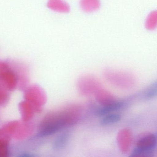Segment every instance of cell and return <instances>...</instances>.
Masks as SVG:
<instances>
[{"mask_svg": "<svg viewBox=\"0 0 157 157\" xmlns=\"http://www.w3.org/2000/svg\"><path fill=\"white\" fill-rule=\"evenodd\" d=\"M10 99V92L0 85V107L6 105Z\"/></svg>", "mask_w": 157, "mask_h": 157, "instance_id": "7c38bea8", "label": "cell"}, {"mask_svg": "<svg viewBox=\"0 0 157 157\" xmlns=\"http://www.w3.org/2000/svg\"><path fill=\"white\" fill-rule=\"evenodd\" d=\"M157 137L154 134H149L140 138L137 142L136 147L148 150H155Z\"/></svg>", "mask_w": 157, "mask_h": 157, "instance_id": "277c9868", "label": "cell"}, {"mask_svg": "<svg viewBox=\"0 0 157 157\" xmlns=\"http://www.w3.org/2000/svg\"><path fill=\"white\" fill-rule=\"evenodd\" d=\"M80 6L84 12L90 13L100 9L101 1L100 0H80Z\"/></svg>", "mask_w": 157, "mask_h": 157, "instance_id": "8992f818", "label": "cell"}, {"mask_svg": "<svg viewBox=\"0 0 157 157\" xmlns=\"http://www.w3.org/2000/svg\"><path fill=\"white\" fill-rule=\"evenodd\" d=\"M124 106V102L122 101H117L101 107L97 110L96 113L99 116H102L112 112L118 111Z\"/></svg>", "mask_w": 157, "mask_h": 157, "instance_id": "ba28073f", "label": "cell"}, {"mask_svg": "<svg viewBox=\"0 0 157 157\" xmlns=\"http://www.w3.org/2000/svg\"><path fill=\"white\" fill-rule=\"evenodd\" d=\"M47 6L52 10L60 13H67L70 10L69 5L64 0H48Z\"/></svg>", "mask_w": 157, "mask_h": 157, "instance_id": "5b68a950", "label": "cell"}, {"mask_svg": "<svg viewBox=\"0 0 157 157\" xmlns=\"http://www.w3.org/2000/svg\"><path fill=\"white\" fill-rule=\"evenodd\" d=\"M24 98L40 113L46 101V96L41 87L37 85L27 86L23 91Z\"/></svg>", "mask_w": 157, "mask_h": 157, "instance_id": "7a4b0ae2", "label": "cell"}, {"mask_svg": "<svg viewBox=\"0 0 157 157\" xmlns=\"http://www.w3.org/2000/svg\"><path fill=\"white\" fill-rule=\"evenodd\" d=\"M70 137V134L68 132H63L59 135L53 142V149L56 151L63 149L67 145Z\"/></svg>", "mask_w": 157, "mask_h": 157, "instance_id": "52a82bcc", "label": "cell"}, {"mask_svg": "<svg viewBox=\"0 0 157 157\" xmlns=\"http://www.w3.org/2000/svg\"><path fill=\"white\" fill-rule=\"evenodd\" d=\"M11 138L5 134L0 127V157L10 156L11 153Z\"/></svg>", "mask_w": 157, "mask_h": 157, "instance_id": "3957f363", "label": "cell"}, {"mask_svg": "<svg viewBox=\"0 0 157 157\" xmlns=\"http://www.w3.org/2000/svg\"><path fill=\"white\" fill-rule=\"evenodd\" d=\"M155 150H148L136 147L131 152V157H152L154 155Z\"/></svg>", "mask_w": 157, "mask_h": 157, "instance_id": "30bf717a", "label": "cell"}, {"mask_svg": "<svg viewBox=\"0 0 157 157\" xmlns=\"http://www.w3.org/2000/svg\"><path fill=\"white\" fill-rule=\"evenodd\" d=\"M121 116L119 114L112 113L107 114L100 121L102 125H108L119 122L121 119Z\"/></svg>", "mask_w": 157, "mask_h": 157, "instance_id": "8fae6325", "label": "cell"}, {"mask_svg": "<svg viewBox=\"0 0 157 157\" xmlns=\"http://www.w3.org/2000/svg\"><path fill=\"white\" fill-rule=\"evenodd\" d=\"M157 12L153 11L147 17L145 22V27L149 31H153L157 27Z\"/></svg>", "mask_w": 157, "mask_h": 157, "instance_id": "9c48e42d", "label": "cell"}, {"mask_svg": "<svg viewBox=\"0 0 157 157\" xmlns=\"http://www.w3.org/2000/svg\"><path fill=\"white\" fill-rule=\"evenodd\" d=\"M28 81L25 66L10 59L0 60V85L8 91H23L28 86Z\"/></svg>", "mask_w": 157, "mask_h": 157, "instance_id": "6da1fadb", "label": "cell"}, {"mask_svg": "<svg viewBox=\"0 0 157 157\" xmlns=\"http://www.w3.org/2000/svg\"><path fill=\"white\" fill-rule=\"evenodd\" d=\"M157 82H153L147 89L144 93V98L145 99H150L154 98L157 95Z\"/></svg>", "mask_w": 157, "mask_h": 157, "instance_id": "4fadbf2b", "label": "cell"}]
</instances>
